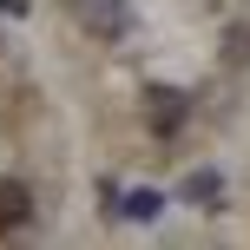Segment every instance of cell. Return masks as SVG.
Here are the masks:
<instances>
[{"mask_svg":"<svg viewBox=\"0 0 250 250\" xmlns=\"http://www.w3.org/2000/svg\"><path fill=\"white\" fill-rule=\"evenodd\" d=\"M73 7H79V26L92 40H125L132 33V7L125 0H73Z\"/></svg>","mask_w":250,"mask_h":250,"instance_id":"6da1fadb","label":"cell"},{"mask_svg":"<svg viewBox=\"0 0 250 250\" xmlns=\"http://www.w3.org/2000/svg\"><path fill=\"white\" fill-rule=\"evenodd\" d=\"M185 112H191V99H185L178 86H145V125H151L158 138H171L178 125H185Z\"/></svg>","mask_w":250,"mask_h":250,"instance_id":"7a4b0ae2","label":"cell"},{"mask_svg":"<svg viewBox=\"0 0 250 250\" xmlns=\"http://www.w3.org/2000/svg\"><path fill=\"white\" fill-rule=\"evenodd\" d=\"M26 217H33V191L20 178H0V230H20Z\"/></svg>","mask_w":250,"mask_h":250,"instance_id":"3957f363","label":"cell"},{"mask_svg":"<svg viewBox=\"0 0 250 250\" xmlns=\"http://www.w3.org/2000/svg\"><path fill=\"white\" fill-rule=\"evenodd\" d=\"M185 198L198 204V211H217V198H224V178H217V171H191V178H185Z\"/></svg>","mask_w":250,"mask_h":250,"instance_id":"277c9868","label":"cell"},{"mask_svg":"<svg viewBox=\"0 0 250 250\" xmlns=\"http://www.w3.org/2000/svg\"><path fill=\"white\" fill-rule=\"evenodd\" d=\"M119 211H125V217H138V224H151V217L165 211V198H158V191H125Z\"/></svg>","mask_w":250,"mask_h":250,"instance_id":"5b68a950","label":"cell"},{"mask_svg":"<svg viewBox=\"0 0 250 250\" xmlns=\"http://www.w3.org/2000/svg\"><path fill=\"white\" fill-rule=\"evenodd\" d=\"M224 66H250V26H230L224 33Z\"/></svg>","mask_w":250,"mask_h":250,"instance_id":"8992f818","label":"cell"},{"mask_svg":"<svg viewBox=\"0 0 250 250\" xmlns=\"http://www.w3.org/2000/svg\"><path fill=\"white\" fill-rule=\"evenodd\" d=\"M0 13H26V0H0Z\"/></svg>","mask_w":250,"mask_h":250,"instance_id":"52a82bcc","label":"cell"},{"mask_svg":"<svg viewBox=\"0 0 250 250\" xmlns=\"http://www.w3.org/2000/svg\"><path fill=\"white\" fill-rule=\"evenodd\" d=\"M198 7H230V0H198Z\"/></svg>","mask_w":250,"mask_h":250,"instance_id":"ba28073f","label":"cell"}]
</instances>
